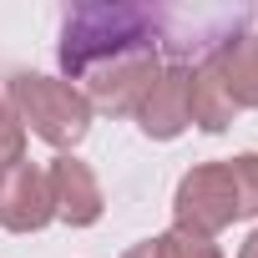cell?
I'll return each mask as SVG.
<instances>
[{
  "instance_id": "8992f818",
  "label": "cell",
  "mask_w": 258,
  "mask_h": 258,
  "mask_svg": "<svg viewBox=\"0 0 258 258\" xmlns=\"http://www.w3.org/2000/svg\"><path fill=\"white\" fill-rule=\"evenodd\" d=\"M46 182H51V208H56L61 223H71V228H91V223L101 218V187H96L91 167L76 162L71 152H61V157L46 167Z\"/></svg>"
},
{
  "instance_id": "3957f363",
  "label": "cell",
  "mask_w": 258,
  "mask_h": 258,
  "mask_svg": "<svg viewBox=\"0 0 258 258\" xmlns=\"http://www.w3.org/2000/svg\"><path fill=\"white\" fill-rule=\"evenodd\" d=\"M172 213H177V228L203 233V238H213L218 228L238 223V182H233V167H228V162H203V167H192V172L177 182Z\"/></svg>"
},
{
  "instance_id": "7c38bea8",
  "label": "cell",
  "mask_w": 258,
  "mask_h": 258,
  "mask_svg": "<svg viewBox=\"0 0 258 258\" xmlns=\"http://www.w3.org/2000/svg\"><path fill=\"white\" fill-rule=\"evenodd\" d=\"M121 258H157V243H152V238H147V243H137V248H126V253H121Z\"/></svg>"
},
{
  "instance_id": "8fae6325",
  "label": "cell",
  "mask_w": 258,
  "mask_h": 258,
  "mask_svg": "<svg viewBox=\"0 0 258 258\" xmlns=\"http://www.w3.org/2000/svg\"><path fill=\"white\" fill-rule=\"evenodd\" d=\"M238 182V218H258V152H243L228 162Z\"/></svg>"
},
{
  "instance_id": "7a4b0ae2",
  "label": "cell",
  "mask_w": 258,
  "mask_h": 258,
  "mask_svg": "<svg viewBox=\"0 0 258 258\" xmlns=\"http://www.w3.org/2000/svg\"><path fill=\"white\" fill-rule=\"evenodd\" d=\"M11 111L21 126H31V132L51 147H76L86 132H91V101L71 86V81H51V76H11V91H6Z\"/></svg>"
},
{
  "instance_id": "30bf717a",
  "label": "cell",
  "mask_w": 258,
  "mask_h": 258,
  "mask_svg": "<svg viewBox=\"0 0 258 258\" xmlns=\"http://www.w3.org/2000/svg\"><path fill=\"white\" fill-rule=\"evenodd\" d=\"M21 162H26V126L16 121L11 101L0 96V177H6L11 167H21Z\"/></svg>"
},
{
  "instance_id": "277c9868",
  "label": "cell",
  "mask_w": 258,
  "mask_h": 258,
  "mask_svg": "<svg viewBox=\"0 0 258 258\" xmlns=\"http://www.w3.org/2000/svg\"><path fill=\"white\" fill-rule=\"evenodd\" d=\"M192 66H167L157 81H152V91L142 96V106H137V126L147 137H157V142H172L177 132H187L192 126Z\"/></svg>"
},
{
  "instance_id": "5b68a950",
  "label": "cell",
  "mask_w": 258,
  "mask_h": 258,
  "mask_svg": "<svg viewBox=\"0 0 258 258\" xmlns=\"http://www.w3.org/2000/svg\"><path fill=\"white\" fill-rule=\"evenodd\" d=\"M56 218L51 208V182L36 162H21L0 177V228L11 233H41Z\"/></svg>"
},
{
  "instance_id": "ba28073f",
  "label": "cell",
  "mask_w": 258,
  "mask_h": 258,
  "mask_svg": "<svg viewBox=\"0 0 258 258\" xmlns=\"http://www.w3.org/2000/svg\"><path fill=\"white\" fill-rule=\"evenodd\" d=\"M187 101H192V121L203 126V132H228L233 116H238V106L228 101V91H223L213 61H198V66H192V96H187Z\"/></svg>"
},
{
  "instance_id": "9c48e42d",
  "label": "cell",
  "mask_w": 258,
  "mask_h": 258,
  "mask_svg": "<svg viewBox=\"0 0 258 258\" xmlns=\"http://www.w3.org/2000/svg\"><path fill=\"white\" fill-rule=\"evenodd\" d=\"M152 243H157V258H223L213 238L187 233V228H172V233H162V238H152Z\"/></svg>"
},
{
  "instance_id": "4fadbf2b",
  "label": "cell",
  "mask_w": 258,
  "mask_h": 258,
  "mask_svg": "<svg viewBox=\"0 0 258 258\" xmlns=\"http://www.w3.org/2000/svg\"><path fill=\"white\" fill-rule=\"evenodd\" d=\"M238 258H258V228L248 233V243H243V253H238Z\"/></svg>"
},
{
  "instance_id": "6da1fadb",
  "label": "cell",
  "mask_w": 258,
  "mask_h": 258,
  "mask_svg": "<svg viewBox=\"0 0 258 258\" xmlns=\"http://www.w3.org/2000/svg\"><path fill=\"white\" fill-rule=\"evenodd\" d=\"M248 6H71L61 21V66L76 91L111 111L137 116L142 96L167 66H198L243 36Z\"/></svg>"
},
{
  "instance_id": "52a82bcc",
  "label": "cell",
  "mask_w": 258,
  "mask_h": 258,
  "mask_svg": "<svg viewBox=\"0 0 258 258\" xmlns=\"http://www.w3.org/2000/svg\"><path fill=\"white\" fill-rule=\"evenodd\" d=\"M208 61H213V71H218L233 106H258V36L243 31L228 46H218Z\"/></svg>"
}]
</instances>
